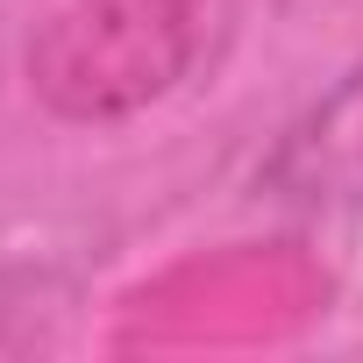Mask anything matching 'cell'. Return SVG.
Here are the masks:
<instances>
[{"label":"cell","mask_w":363,"mask_h":363,"mask_svg":"<svg viewBox=\"0 0 363 363\" xmlns=\"http://www.w3.org/2000/svg\"><path fill=\"white\" fill-rule=\"evenodd\" d=\"M200 57V0H86L29 50V72L57 114H121L186 79Z\"/></svg>","instance_id":"6da1fadb"},{"label":"cell","mask_w":363,"mask_h":363,"mask_svg":"<svg viewBox=\"0 0 363 363\" xmlns=\"http://www.w3.org/2000/svg\"><path fill=\"white\" fill-rule=\"evenodd\" d=\"M257 193L306 214L363 207V57L278 135V150L257 171Z\"/></svg>","instance_id":"7a4b0ae2"}]
</instances>
